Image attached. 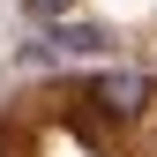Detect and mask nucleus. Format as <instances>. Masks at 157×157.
<instances>
[{
    "label": "nucleus",
    "instance_id": "f257e3e1",
    "mask_svg": "<svg viewBox=\"0 0 157 157\" xmlns=\"http://www.w3.org/2000/svg\"><path fill=\"white\" fill-rule=\"evenodd\" d=\"M97 105L120 112V120H135V112L150 105V82H142V75H97Z\"/></svg>",
    "mask_w": 157,
    "mask_h": 157
},
{
    "label": "nucleus",
    "instance_id": "f03ea898",
    "mask_svg": "<svg viewBox=\"0 0 157 157\" xmlns=\"http://www.w3.org/2000/svg\"><path fill=\"white\" fill-rule=\"evenodd\" d=\"M75 8V0H30V15H45V23H52V15H67Z\"/></svg>",
    "mask_w": 157,
    "mask_h": 157
}]
</instances>
